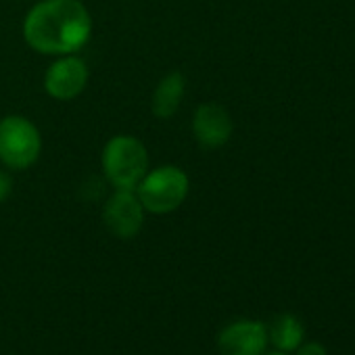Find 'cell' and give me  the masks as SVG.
<instances>
[{
  "label": "cell",
  "mask_w": 355,
  "mask_h": 355,
  "mask_svg": "<svg viewBox=\"0 0 355 355\" xmlns=\"http://www.w3.org/2000/svg\"><path fill=\"white\" fill-rule=\"evenodd\" d=\"M268 355H286V353H282V351H276V353H268Z\"/></svg>",
  "instance_id": "obj_13"
},
{
  "label": "cell",
  "mask_w": 355,
  "mask_h": 355,
  "mask_svg": "<svg viewBox=\"0 0 355 355\" xmlns=\"http://www.w3.org/2000/svg\"><path fill=\"white\" fill-rule=\"evenodd\" d=\"M42 153V134L26 115H5L0 119V163L13 171L30 169Z\"/></svg>",
  "instance_id": "obj_4"
},
{
  "label": "cell",
  "mask_w": 355,
  "mask_h": 355,
  "mask_svg": "<svg viewBox=\"0 0 355 355\" xmlns=\"http://www.w3.org/2000/svg\"><path fill=\"white\" fill-rule=\"evenodd\" d=\"M187 94V78L182 71H169L165 73L153 94H150V111L159 119H169L178 113L182 105V98Z\"/></svg>",
  "instance_id": "obj_9"
},
{
  "label": "cell",
  "mask_w": 355,
  "mask_h": 355,
  "mask_svg": "<svg viewBox=\"0 0 355 355\" xmlns=\"http://www.w3.org/2000/svg\"><path fill=\"white\" fill-rule=\"evenodd\" d=\"M13 193V180H11V175L7 171L0 169V205L7 203V199L11 197Z\"/></svg>",
  "instance_id": "obj_11"
},
{
  "label": "cell",
  "mask_w": 355,
  "mask_h": 355,
  "mask_svg": "<svg viewBox=\"0 0 355 355\" xmlns=\"http://www.w3.org/2000/svg\"><path fill=\"white\" fill-rule=\"evenodd\" d=\"M268 338L272 340V345H276L278 351L288 353L303 343L305 328L299 322V318H295L293 313H280L268 328Z\"/></svg>",
  "instance_id": "obj_10"
},
{
  "label": "cell",
  "mask_w": 355,
  "mask_h": 355,
  "mask_svg": "<svg viewBox=\"0 0 355 355\" xmlns=\"http://www.w3.org/2000/svg\"><path fill=\"white\" fill-rule=\"evenodd\" d=\"M295 351H297V355H328V353H326V349H324L320 343H315V340L301 343Z\"/></svg>",
  "instance_id": "obj_12"
},
{
  "label": "cell",
  "mask_w": 355,
  "mask_h": 355,
  "mask_svg": "<svg viewBox=\"0 0 355 355\" xmlns=\"http://www.w3.org/2000/svg\"><path fill=\"white\" fill-rule=\"evenodd\" d=\"M234 132V121L230 111L220 103H203L193 115V136L201 148L216 150L228 144Z\"/></svg>",
  "instance_id": "obj_7"
},
{
  "label": "cell",
  "mask_w": 355,
  "mask_h": 355,
  "mask_svg": "<svg viewBox=\"0 0 355 355\" xmlns=\"http://www.w3.org/2000/svg\"><path fill=\"white\" fill-rule=\"evenodd\" d=\"M90 80L88 65L78 55H61L46 67L44 73V92L61 103L78 98Z\"/></svg>",
  "instance_id": "obj_5"
},
{
  "label": "cell",
  "mask_w": 355,
  "mask_h": 355,
  "mask_svg": "<svg viewBox=\"0 0 355 355\" xmlns=\"http://www.w3.org/2000/svg\"><path fill=\"white\" fill-rule=\"evenodd\" d=\"M134 193L146 214L167 216L187 203L191 193V178L178 165H159L144 173Z\"/></svg>",
  "instance_id": "obj_3"
},
{
  "label": "cell",
  "mask_w": 355,
  "mask_h": 355,
  "mask_svg": "<svg viewBox=\"0 0 355 355\" xmlns=\"http://www.w3.org/2000/svg\"><path fill=\"white\" fill-rule=\"evenodd\" d=\"M101 165L113 191H136L144 173L150 169V159L140 138L132 134H117L107 140Z\"/></svg>",
  "instance_id": "obj_2"
},
{
  "label": "cell",
  "mask_w": 355,
  "mask_h": 355,
  "mask_svg": "<svg viewBox=\"0 0 355 355\" xmlns=\"http://www.w3.org/2000/svg\"><path fill=\"white\" fill-rule=\"evenodd\" d=\"M146 211L134 191H113L103 207V224L119 241H130L140 234Z\"/></svg>",
  "instance_id": "obj_6"
},
{
  "label": "cell",
  "mask_w": 355,
  "mask_h": 355,
  "mask_svg": "<svg viewBox=\"0 0 355 355\" xmlns=\"http://www.w3.org/2000/svg\"><path fill=\"white\" fill-rule=\"evenodd\" d=\"M21 32L26 44L44 57L76 55L92 36V15L82 0H40L28 11Z\"/></svg>",
  "instance_id": "obj_1"
},
{
  "label": "cell",
  "mask_w": 355,
  "mask_h": 355,
  "mask_svg": "<svg viewBox=\"0 0 355 355\" xmlns=\"http://www.w3.org/2000/svg\"><path fill=\"white\" fill-rule=\"evenodd\" d=\"M268 326L259 320H234L218 334L222 355H263L268 347Z\"/></svg>",
  "instance_id": "obj_8"
}]
</instances>
